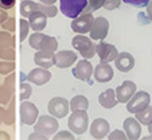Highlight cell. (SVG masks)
Segmentation results:
<instances>
[{"instance_id": "1", "label": "cell", "mask_w": 152, "mask_h": 140, "mask_svg": "<svg viewBox=\"0 0 152 140\" xmlns=\"http://www.w3.org/2000/svg\"><path fill=\"white\" fill-rule=\"evenodd\" d=\"M30 46L35 50H42V51H53L58 49V42L55 38L49 37V35L40 34V32H34L30 37Z\"/></svg>"}, {"instance_id": "2", "label": "cell", "mask_w": 152, "mask_h": 140, "mask_svg": "<svg viewBox=\"0 0 152 140\" xmlns=\"http://www.w3.org/2000/svg\"><path fill=\"white\" fill-rule=\"evenodd\" d=\"M72 45L85 59H90L96 55V45L93 43V39L85 35H75L72 40Z\"/></svg>"}, {"instance_id": "3", "label": "cell", "mask_w": 152, "mask_h": 140, "mask_svg": "<svg viewBox=\"0 0 152 140\" xmlns=\"http://www.w3.org/2000/svg\"><path fill=\"white\" fill-rule=\"evenodd\" d=\"M89 125V117L86 111H75L69 117V129L74 135H82Z\"/></svg>"}, {"instance_id": "4", "label": "cell", "mask_w": 152, "mask_h": 140, "mask_svg": "<svg viewBox=\"0 0 152 140\" xmlns=\"http://www.w3.org/2000/svg\"><path fill=\"white\" fill-rule=\"evenodd\" d=\"M59 10L65 16L75 19L82 14L85 7L88 6V0H59Z\"/></svg>"}, {"instance_id": "5", "label": "cell", "mask_w": 152, "mask_h": 140, "mask_svg": "<svg viewBox=\"0 0 152 140\" xmlns=\"http://www.w3.org/2000/svg\"><path fill=\"white\" fill-rule=\"evenodd\" d=\"M34 128L35 131H39L42 132L45 136L47 137H51L55 135V132L58 131V128H59V124H58V120L57 117H54V116H40L39 119H37V121H35L34 124Z\"/></svg>"}, {"instance_id": "6", "label": "cell", "mask_w": 152, "mask_h": 140, "mask_svg": "<svg viewBox=\"0 0 152 140\" xmlns=\"http://www.w3.org/2000/svg\"><path fill=\"white\" fill-rule=\"evenodd\" d=\"M149 101H151V97L147 92H135V95L126 103V111L129 113H137L149 105Z\"/></svg>"}, {"instance_id": "7", "label": "cell", "mask_w": 152, "mask_h": 140, "mask_svg": "<svg viewBox=\"0 0 152 140\" xmlns=\"http://www.w3.org/2000/svg\"><path fill=\"white\" fill-rule=\"evenodd\" d=\"M49 112L51 116L57 119H63L69 113L70 111V105H69V101L66 98L63 97H54L49 101Z\"/></svg>"}, {"instance_id": "8", "label": "cell", "mask_w": 152, "mask_h": 140, "mask_svg": "<svg viewBox=\"0 0 152 140\" xmlns=\"http://www.w3.org/2000/svg\"><path fill=\"white\" fill-rule=\"evenodd\" d=\"M90 39L94 40H104L109 32V22L104 16H98L94 19L90 29Z\"/></svg>"}, {"instance_id": "9", "label": "cell", "mask_w": 152, "mask_h": 140, "mask_svg": "<svg viewBox=\"0 0 152 140\" xmlns=\"http://www.w3.org/2000/svg\"><path fill=\"white\" fill-rule=\"evenodd\" d=\"M38 108L35 106V104L30 103V101H23L20 105V120L22 123L26 125H32L35 124L38 119Z\"/></svg>"}, {"instance_id": "10", "label": "cell", "mask_w": 152, "mask_h": 140, "mask_svg": "<svg viewBox=\"0 0 152 140\" xmlns=\"http://www.w3.org/2000/svg\"><path fill=\"white\" fill-rule=\"evenodd\" d=\"M94 22V18L92 14H81L72 22V30L78 34H86L92 29V24Z\"/></svg>"}, {"instance_id": "11", "label": "cell", "mask_w": 152, "mask_h": 140, "mask_svg": "<svg viewBox=\"0 0 152 140\" xmlns=\"http://www.w3.org/2000/svg\"><path fill=\"white\" fill-rule=\"evenodd\" d=\"M96 53H97L101 62H108V63L115 61V58L118 54L117 49L115 46L106 42H100L98 45H96Z\"/></svg>"}, {"instance_id": "12", "label": "cell", "mask_w": 152, "mask_h": 140, "mask_svg": "<svg viewBox=\"0 0 152 140\" xmlns=\"http://www.w3.org/2000/svg\"><path fill=\"white\" fill-rule=\"evenodd\" d=\"M136 92V84L132 81H124L120 86H117V89L115 90L116 93V98L117 103H123L126 104L129 101V98L135 95Z\"/></svg>"}, {"instance_id": "13", "label": "cell", "mask_w": 152, "mask_h": 140, "mask_svg": "<svg viewBox=\"0 0 152 140\" xmlns=\"http://www.w3.org/2000/svg\"><path fill=\"white\" fill-rule=\"evenodd\" d=\"M93 74V66L92 63L88 59H82L75 65V67L73 69V75L75 78L81 81H86V82H90V77Z\"/></svg>"}, {"instance_id": "14", "label": "cell", "mask_w": 152, "mask_h": 140, "mask_svg": "<svg viewBox=\"0 0 152 140\" xmlns=\"http://www.w3.org/2000/svg\"><path fill=\"white\" fill-rule=\"evenodd\" d=\"M50 78H51V73L45 67H39L38 66L37 69H32L31 72L26 75V80L31 84H35V85H45L46 82H49Z\"/></svg>"}, {"instance_id": "15", "label": "cell", "mask_w": 152, "mask_h": 140, "mask_svg": "<svg viewBox=\"0 0 152 140\" xmlns=\"http://www.w3.org/2000/svg\"><path fill=\"white\" fill-rule=\"evenodd\" d=\"M123 128L129 140H137L141 135V124L136 120V117H128L124 121Z\"/></svg>"}, {"instance_id": "16", "label": "cell", "mask_w": 152, "mask_h": 140, "mask_svg": "<svg viewBox=\"0 0 152 140\" xmlns=\"http://www.w3.org/2000/svg\"><path fill=\"white\" fill-rule=\"evenodd\" d=\"M77 61V54L70 50H62L55 53V66L59 69L70 67Z\"/></svg>"}, {"instance_id": "17", "label": "cell", "mask_w": 152, "mask_h": 140, "mask_svg": "<svg viewBox=\"0 0 152 140\" xmlns=\"http://www.w3.org/2000/svg\"><path fill=\"white\" fill-rule=\"evenodd\" d=\"M109 123L105 120V119H96L90 125V135H92L94 139H104L105 136H108L109 133Z\"/></svg>"}, {"instance_id": "18", "label": "cell", "mask_w": 152, "mask_h": 140, "mask_svg": "<svg viewBox=\"0 0 152 140\" xmlns=\"http://www.w3.org/2000/svg\"><path fill=\"white\" fill-rule=\"evenodd\" d=\"M93 74L97 82H109L113 78V69L108 62H101L100 65L96 66Z\"/></svg>"}, {"instance_id": "19", "label": "cell", "mask_w": 152, "mask_h": 140, "mask_svg": "<svg viewBox=\"0 0 152 140\" xmlns=\"http://www.w3.org/2000/svg\"><path fill=\"white\" fill-rule=\"evenodd\" d=\"M115 65L123 73L131 72L133 69V66H135V58H133L132 54H129V53H125V51L120 53L115 58Z\"/></svg>"}, {"instance_id": "20", "label": "cell", "mask_w": 152, "mask_h": 140, "mask_svg": "<svg viewBox=\"0 0 152 140\" xmlns=\"http://www.w3.org/2000/svg\"><path fill=\"white\" fill-rule=\"evenodd\" d=\"M34 61L35 65H38L39 67H45V69H50L51 66L55 65V54L53 51H39L34 55Z\"/></svg>"}, {"instance_id": "21", "label": "cell", "mask_w": 152, "mask_h": 140, "mask_svg": "<svg viewBox=\"0 0 152 140\" xmlns=\"http://www.w3.org/2000/svg\"><path fill=\"white\" fill-rule=\"evenodd\" d=\"M28 24L30 29H32L35 32H40L47 26V16L43 12L37 11L28 16Z\"/></svg>"}, {"instance_id": "22", "label": "cell", "mask_w": 152, "mask_h": 140, "mask_svg": "<svg viewBox=\"0 0 152 140\" xmlns=\"http://www.w3.org/2000/svg\"><path fill=\"white\" fill-rule=\"evenodd\" d=\"M98 103L102 108L105 109H112L117 104V98H116V93L113 89H106L98 96Z\"/></svg>"}, {"instance_id": "23", "label": "cell", "mask_w": 152, "mask_h": 140, "mask_svg": "<svg viewBox=\"0 0 152 140\" xmlns=\"http://www.w3.org/2000/svg\"><path fill=\"white\" fill-rule=\"evenodd\" d=\"M69 105H70V111H73V112H75V111H88V108H89V101H88V98H86L85 96L78 95V96H75V97H73L72 100H70Z\"/></svg>"}, {"instance_id": "24", "label": "cell", "mask_w": 152, "mask_h": 140, "mask_svg": "<svg viewBox=\"0 0 152 140\" xmlns=\"http://www.w3.org/2000/svg\"><path fill=\"white\" fill-rule=\"evenodd\" d=\"M39 11V3H35L31 0H23L20 6V14L23 18H28L31 14Z\"/></svg>"}, {"instance_id": "25", "label": "cell", "mask_w": 152, "mask_h": 140, "mask_svg": "<svg viewBox=\"0 0 152 140\" xmlns=\"http://www.w3.org/2000/svg\"><path fill=\"white\" fill-rule=\"evenodd\" d=\"M136 114V120L141 124V125H148L149 123H152V106H147L143 111L137 112Z\"/></svg>"}, {"instance_id": "26", "label": "cell", "mask_w": 152, "mask_h": 140, "mask_svg": "<svg viewBox=\"0 0 152 140\" xmlns=\"http://www.w3.org/2000/svg\"><path fill=\"white\" fill-rule=\"evenodd\" d=\"M104 1L105 0H88V6L82 11V14H92L93 11H97L98 8L104 7Z\"/></svg>"}, {"instance_id": "27", "label": "cell", "mask_w": 152, "mask_h": 140, "mask_svg": "<svg viewBox=\"0 0 152 140\" xmlns=\"http://www.w3.org/2000/svg\"><path fill=\"white\" fill-rule=\"evenodd\" d=\"M39 11L43 12L46 15L47 18H54L57 15L58 10L55 8L54 4H43V3H39Z\"/></svg>"}, {"instance_id": "28", "label": "cell", "mask_w": 152, "mask_h": 140, "mask_svg": "<svg viewBox=\"0 0 152 140\" xmlns=\"http://www.w3.org/2000/svg\"><path fill=\"white\" fill-rule=\"evenodd\" d=\"M28 30H30L28 20L20 19V40H22V42L27 38V35H28Z\"/></svg>"}, {"instance_id": "29", "label": "cell", "mask_w": 152, "mask_h": 140, "mask_svg": "<svg viewBox=\"0 0 152 140\" xmlns=\"http://www.w3.org/2000/svg\"><path fill=\"white\" fill-rule=\"evenodd\" d=\"M31 86L26 82H22L20 84V100H27V98L31 96Z\"/></svg>"}, {"instance_id": "30", "label": "cell", "mask_w": 152, "mask_h": 140, "mask_svg": "<svg viewBox=\"0 0 152 140\" xmlns=\"http://www.w3.org/2000/svg\"><path fill=\"white\" fill-rule=\"evenodd\" d=\"M121 4V0H105L104 1V8L106 11H112V10L118 8Z\"/></svg>"}, {"instance_id": "31", "label": "cell", "mask_w": 152, "mask_h": 140, "mask_svg": "<svg viewBox=\"0 0 152 140\" xmlns=\"http://www.w3.org/2000/svg\"><path fill=\"white\" fill-rule=\"evenodd\" d=\"M126 4H131L133 7H137V8H141V7H145L148 4L149 0H121Z\"/></svg>"}, {"instance_id": "32", "label": "cell", "mask_w": 152, "mask_h": 140, "mask_svg": "<svg viewBox=\"0 0 152 140\" xmlns=\"http://www.w3.org/2000/svg\"><path fill=\"white\" fill-rule=\"evenodd\" d=\"M54 139H55V140H62V139L73 140V139H74V133H73V132H65V131H61V132H58L57 135H54Z\"/></svg>"}, {"instance_id": "33", "label": "cell", "mask_w": 152, "mask_h": 140, "mask_svg": "<svg viewBox=\"0 0 152 140\" xmlns=\"http://www.w3.org/2000/svg\"><path fill=\"white\" fill-rule=\"evenodd\" d=\"M108 137H109L110 140H125L126 139V135H125V132L116 129V131H113Z\"/></svg>"}, {"instance_id": "34", "label": "cell", "mask_w": 152, "mask_h": 140, "mask_svg": "<svg viewBox=\"0 0 152 140\" xmlns=\"http://www.w3.org/2000/svg\"><path fill=\"white\" fill-rule=\"evenodd\" d=\"M46 140L47 139V136H45V135L42 133V132H39V131H35L34 133H31L28 136V140Z\"/></svg>"}, {"instance_id": "35", "label": "cell", "mask_w": 152, "mask_h": 140, "mask_svg": "<svg viewBox=\"0 0 152 140\" xmlns=\"http://www.w3.org/2000/svg\"><path fill=\"white\" fill-rule=\"evenodd\" d=\"M15 6V0H0V7L4 10H10Z\"/></svg>"}, {"instance_id": "36", "label": "cell", "mask_w": 152, "mask_h": 140, "mask_svg": "<svg viewBox=\"0 0 152 140\" xmlns=\"http://www.w3.org/2000/svg\"><path fill=\"white\" fill-rule=\"evenodd\" d=\"M15 67L14 63H0V70L3 73H8V72H12Z\"/></svg>"}, {"instance_id": "37", "label": "cell", "mask_w": 152, "mask_h": 140, "mask_svg": "<svg viewBox=\"0 0 152 140\" xmlns=\"http://www.w3.org/2000/svg\"><path fill=\"white\" fill-rule=\"evenodd\" d=\"M145 8H147V16H148L149 20H152V0L148 1V4L145 6Z\"/></svg>"}, {"instance_id": "38", "label": "cell", "mask_w": 152, "mask_h": 140, "mask_svg": "<svg viewBox=\"0 0 152 140\" xmlns=\"http://www.w3.org/2000/svg\"><path fill=\"white\" fill-rule=\"evenodd\" d=\"M14 22H15L14 18H11V19L8 20V23L6 24V27H7V29H10L11 31H14V27H15V23H14Z\"/></svg>"}, {"instance_id": "39", "label": "cell", "mask_w": 152, "mask_h": 140, "mask_svg": "<svg viewBox=\"0 0 152 140\" xmlns=\"http://www.w3.org/2000/svg\"><path fill=\"white\" fill-rule=\"evenodd\" d=\"M57 0H40V3L43 4H54Z\"/></svg>"}, {"instance_id": "40", "label": "cell", "mask_w": 152, "mask_h": 140, "mask_svg": "<svg viewBox=\"0 0 152 140\" xmlns=\"http://www.w3.org/2000/svg\"><path fill=\"white\" fill-rule=\"evenodd\" d=\"M147 127H148V131H149V133L152 135V123H149V124H148V125H147Z\"/></svg>"}, {"instance_id": "41", "label": "cell", "mask_w": 152, "mask_h": 140, "mask_svg": "<svg viewBox=\"0 0 152 140\" xmlns=\"http://www.w3.org/2000/svg\"><path fill=\"white\" fill-rule=\"evenodd\" d=\"M144 140H152V135H151V136H147V137H144Z\"/></svg>"}]
</instances>
